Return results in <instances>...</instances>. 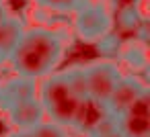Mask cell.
<instances>
[{"label":"cell","mask_w":150,"mask_h":137,"mask_svg":"<svg viewBox=\"0 0 150 137\" xmlns=\"http://www.w3.org/2000/svg\"><path fill=\"white\" fill-rule=\"evenodd\" d=\"M66 53V43L62 35L50 27H29L25 29L15 53L8 59L15 76L29 80H43L58 72Z\"/></svg>","instance_id":"cell-1"},{"label":"cell","mask_w":150,"mask_h":137,"mask_svg":"<svg viewBox=\"0 0 150 137\" xmlns=\"http://www.w3.org/2000/svg\"><path fill=\"white\" fill-rule=\"evenodd\" d=\"M37 100L47 121L70 129L80 98L70 90L62 72H54L52 76L37 82Z\"/></svg>","instance_id":"cell-2"},{"label":"cell","mask_w":150,"mask_h":137,"mask_svg":"<svg viewBox=\"0 0 150 137\" xmlns=\"http://www.w3.org/2000/svg\"><path fill=\"white\" fill-rule=\"evenodd\" d=\"M72 29L80 41L99 43L105 35L113 31V17L103 2L84 0L72 13Z\"/></svg>","instance_id":"cell-3"},{"label":"cell","mask_w":150,"mask_h":137,"mask_svg":"<svg viewBox=\"0 0 150 137\" xmlns=\"http://www.w3.org/2000/svg\"><path fill=\"white\" fill-rule=\"evenodd\" d=\"M84 74H86V98H93L99 102H105L109 98L115 84L123 76L119 70V64L113 59L93 62L84 66Z\"/></svg>","instance_id":"cell-4"},{"label":"cell","mask_w":150,"mask_h":137,"mask_svg":"<svg viewBox=\"0 0 150 137\" xmlns=\"http://www.w3.org/2000/svg\"><path fill=\"white\" fill-rule=\"evenodd\" d=\"M146 90H148V84H146L142 78H138V76H134V74L121 76L119 82L115 84L113 92H111L109 98L105 100V106H107V110H109L113 117L123 115V113L132 106V102H134L142 92H146Z\"/></svg>","instance_id":"cell-5"},{"label":"cell","mask_w":150,"mask_h":137,"mask_svg":"<svg viewBox=\"0 0 150 137\" xmlns=\"http://www.w3.org/2000/svg\"><path fill=\"white\" fill-rule=\"evenodd\" d=\"M109 115H111V113L107 110L105 102H99V100H93V98H80L70 129L82 133L84 137H91V135L97 131V127H99Z\"/></svg>","instance_id":"cell-6"},{"label":"cell","mask_w":150,"mask_h":137,"mask_svg":"<svg viewBox=\"0 0 150 137\" xmlns=\"http://www.w3.org/2000/svg\"><path fill=\"white\" fill-rule=\"evenodd\" d=\"M37 98V82L21 76L6 78L0 84V113L8 110L15 104H21L25 100Z\"/></svg>","instance_id":"cell-7"},{"label":"cell","mask_w":150,"mask_h":137,"mask_svg":"<svg viewBox=\"0 0 150 137\" xmlns=\"http://www.w3.org/2000/svg\"><path fill=\"white\" fill-rule=\"evenodd\" d=\"M8 121V125L13 127V131H33L39 123L45 121V113L39 104L37 98L25 100L21 104L11 106L8 110L2 113Z\"/></svg>","instance_id":"cell-8"},{"label":"cell","mask_w":150,"mask_h":137,"mask_svg":"<svg viewBox=\"0 0 150 137\" xmlns=\"http://www.w3.org/2000/svg\"><path fill=\"white\" fill-rule=\"evenodd\" d=\"M25 23L23 19L11 15L0 23V66H8L11 55L15 53L23 33H25Z\"/></svg>","instance_id":"cell-9"},{"label":"cell","mask_w":150,"mask_h":137,"mask_svg":"<svg viewBox=\"0 0 150 137\" xmlns=\"http://www.w3.org/2000/svg\"><path fill=\"white\" fill-rule=\"evenodd\" d=\"M117 133L123 137H150V119L132 117V115H117Z\"/></svg>","instance_id":"cell-10"},{"label":"cell","mask_w":150,"mask_h":137,"mask_svg":"<svg viewBox=\"0 0 150 137\" xmlns=\"http://www.w3.org/2000/svg\"><path fill=\"white\" fill-rule=\"evenodd\" d=\"M62 76L66 78L70 90L78 98H86V74H84V66H68L66 70H62Z\"/></svg>","instance_id":"cell-11"},{"label":"cell","mask_w":150,"mask_h":137,"mask_svg":"<svg viewBox=\"0 0 150 137\" xmlns=\"http://www.w3.org/2000/svg\"><path fill=\"white\" fill-rule=\"evenodd\" d=\"M117 55L132 70H146L148 59H146V47H144V43H134V45H129L125 49H119Z\"/></svg>","instance_id":"cell-12"},{"label":"cell","mask_w":150,"mask_h":137,"mask_svg":"<svg viewBox=\"0 0 150 137\" xmlns=\"http://www.w3.org/2000/svg\"><path fill=\"white\" fill-rule=\"evenodd\" d=\"M84 0H35V4L43 10H50V13H74Z\"/></svg>","instance_id":"cell-13"},{"label":"cell","mask_w":150,"mask_h":137,"mask_svg":"<svg viewBox=\"0 0 150 137\" xmlns=\"http://www.w3.org/2000/svg\"><path fill=\"white\" fill-rule=\"evenodd\" d=\"M31 135L33 137H68V131H66V127H60V125L45 119L43 123H39L31 131Z\"/></svg>","instance_id":"cell-14"},{"label":"cell","mask_w":150,"mask_h":137,"mask_svg":"<svg viewBox=\"0 0 150 137\" xmlns=\"http://www.w3.org/2000/svg\"><path fill=\"white\" fill-rule=\"evenodd\" d=\"M125 115H132V117H144V119H150V90L142 92L134 102L132 106L125 110Z\"/></svg>","instance_id":"cell-15"},{"label":"cell","mask_w":150,"mask_h":137,"mask_svg":"<svg viewBox=\"0 0 150 137\" xmlns=\"http://www.w3.org/2000/svg\"><path fill=\"white\" fill-rule=\"evenodd\" d=\"M99 51H103L105 55H117L119 53V49H121V39L117 37V33H109V35H105L99 43Z\"/></svg>","instance_id":"cell-16"},{"label":"cell","mask_w":150,"mask_h":137,"mask_svg":"<svg viewBox=\"0 0 150 137\" xmlns=\"http://www.w3.org/2000/svg\"><path fill=\"white\" fill-rule=\"evenodd\" d=\"M6 137H33L31 131H8Z\"/></svg>","instance_id":"cell-17"},{"label":"cell","mask_w":150,"mask_h":137,"mask_svg":"<svg viewBox=\"0 0 150 137\" xmlns=\"http://www.w3.org/2000/svg\"><path fill=\"white\" fill-rule=\"evenodd\" d=\"M6 17H11V13H8V8H6L4 2H0V23H2Z\"/></svg>","instance_id":"cell-18"},{"label":"cell","mask_w":150,"mask_h":137,"mask_svg":"<svg viewBox=\"0 0 150 137\" xmlns=\"http://www.w3.org/2000/svg\"><path fill=\"white\" fill-rule=\"evenodd\" d=\"M103 137H123V135H119L117 131H113V133H109V135H103Z\"/></svg>","instance_id":"cell-19"},{"label":"cell","mask_w":150,"mask_h":137,"mask_svg":"<svg viewBox=\"0 0 150 137\" xmlns=\"http://www.w3.org/2000/svg\"><path fill=\"white\" fill-rule=\"evenodd\" d=\"M97 2H103V4H105V2H109V0H97Z\"/></svg>","instance_id":"cell-20"},{"label":"cell","mask_w":150,"mask_h":137,"mask_svg":"<svg viewBox=\"0 0 150 137\" xmlns=\"http://www.w3.org/2000/svg\"><path fill=\"white\" fill-rule=\"evenodd\" d=\"M0 2H4V0H0Z\"/></svg>","instance_id":"cell-21"},{"label":"cell","mask_w":150,"mask_h":137,"mask_svg":"<svg viewBox=\"0 0 150 137\" xmlns=\"http://www.w3.org/2000/svg\"><path fill=\"white\" fill-rule=\"evenodd\" d=\"M0 84H2V80H0Z\"/></svg>","instance_id":"cell-22"}]
</instances>
